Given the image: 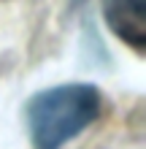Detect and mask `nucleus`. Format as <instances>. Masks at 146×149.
Returning <instances> with one entry per match:
<instances>
[{"label": "nucleus", "mask_w": 146, "mask_h": 149, "mask_svg": "<svg viewBox=\"0 0 146 149\" xmlns=\"http://www.w3.org/2000/svg\"><path fill=\"white\" fill-rule=\"evenodd\" d=\"M100 114V92L89 84H65L38 92L27 106L35 149H60Z\"/></svg>", "instance_id": "1"}, {"label": "nucleus", "mask_w": 146, "mask_h": 149, "mask_svg": "<svg viewBox=\"0 0 146 149\" xmlns=\"http://www.w3.org/2000/svg\"><path fill=\"white\" fill-rule=\"evenodd\" d=\"M106 19L111 30L135 52L146 43V0H106Z\"/></svg>", "instance_id": "2"}]
</instances>
